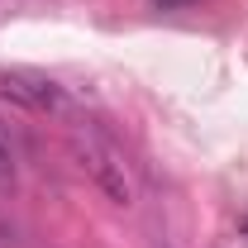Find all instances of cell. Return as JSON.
<instances>
[{
	"mask_svg": "<svg viewBox=\"0 0 248 248\" xmlns=\"http://www.w3.org/2000/svg\"><path fill=\"white\" fill-rule=\"evenodd\" d=\"M0 95H10L15 105H24L33 115H53V120L81 124V110H77V100L67 95V86H58L53 77H43V72H33V67H10V72H0Z\"/></svg>",
	"mask_w": 248,
	"mask_h": 248,
	"instance_id": "cell-1",
	"label": "cell"
},
{
	"mask_svg": "<svg viewBox=\"0 0 248 248\" xmlns=\"http://www.w3.org/2000/svg\"><path fill=\"white\" fill-rule=\"evenodd\" d=\"M157 5H177V0H157Z\"/></svg>",
	"mask_w": 248,
	"mask_h": 248,
	"instance_id": "cell-4",
	"label": "cell"
},
{
	"mask_svg": "<svg viewBox=\"0 0 248 248\" xmlns=\"http://www.w3.org/2000/svg\"><path fill=\"white\" fill-rule=\"evenodd\" d=\"M72 157L81 162V172L100 186V196L105 201H115V205H134V182H129V172H124V162L115 148H105V143H95L91 134H86V143L81 139H72Z\"/></svg>",
	"mask_w": 248,
	"mask_h": 248,
	"instance_id": "cell-2",
	"label": "cell"
},
{
	"mask_svg": "<svg viewBox=\"0 0 248 248\" xmlns=\"http://www.w3.org/2000/svg\"><path fill=\"white\" fill-rule=\"evenodd\" d=\"M0 177H10V148H5V139H0Z\"/></svg>",
	"mask_w": 248,
	"mask_h": 248,
	"instance_id": "cell-3",
	"label": "cell"
}]
</instances>
